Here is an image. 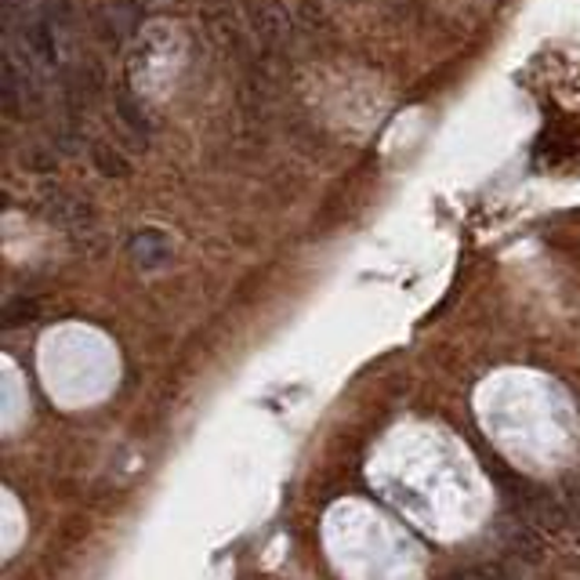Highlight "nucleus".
<instances>
[{
	"label": "nucleus",
	"mask_w": 580,
	"mask_h": 580,
	"mask_svg": "<svg viewBox=\"0 0 580 580\" xmlns=\"http://www.w3.org/2000/svg\"><path fill=\"white\" fill-rule=\"evenodd\" d=\"M22 44L33 59H41L44 65H51L59 59V44H55V19L51 15H33L30 22L22 25Z\"/></svg>",
	"instance_id": "nucleus-4"
},
{
	"label": "nucleus",
	"mask_w": 580,
	"mask_h": 580,
	"mask_svg": "<svg viewBox=\"0 0 580 580\" xmlns=\"http://www.w3.org/2000/svg\"><path fill=\"white\" fill-rule=\"evenodd\" d=\"M41 210H44V218L51 221V226L70 229V232L91 229V221H95L91 204H84L81 196H73L65 189H44L41 193Z\"/></svg>",
	"instance_id": "nucleus-1"
},
{
	"label": "nucleus",
	"mask_w": 580,
	"mask_h": 580,
	"mask_svg": "<svg viewBox=\"0 0 580 580\" xmlns=\"http://www.w3.org/2000/svg\"><path fill=\"white\" fill-rule=\"evenodd\" d=\"M37 315H41V301L37 298H11L4 305V327L8 331H15V327L33 323Z\"/></svg>",
	"instance_id": "nucleus-6"
},
{
	"label": "nucleus",
	"mask_w": 580,
	"mask_h": 580,
	"mask_svg": "<svg viewBox=\"0 0 580 580\" xmlns=\"http://www.w3.org/2000/svg\"><path fill=\"white\" fill-rule=\"evenodd\" d=\"M91 164H95V170L102 178H127L131 175V164L124 160V153L116 149V145L110 142H95L91 145Z\"/></svg>",
	"instance_id": "nucleus-5"
},
{
	"label": "nucleus",
	"mask_w": 580,
	"mask_h": 580,
	"mask_svg": "<svg viewBox=\"0 0 580 580\" xmlns=\"http://www.w3.org/2000/svg\"><path fill=\"white\" fill-rule=\"evenodd\" d=\"M22 91H25V87H19L15 62H4V110H8V113H15V110H19Z\"/></svg>",
	"instance_id": "nucleus-8"
},
{
	"label": "nucleus",
	"mask_w": 580,
	"mask_h": 580,
	"mask_svg": "<svg viewBox=\"0 0 580 580\" xmlns=\"http://www.w3.org/2000/svg\"><path fill=\"white\" fill-rule=\"evenodd\" d=\"M170 250H175V247H170V236H167L164 229H156V226L138 229V232L127 240V258L135 261L138 269H145V272L167 266V261H170Z\"/></svg>",
	"instance_id": "nucleus-3"
},
{
	"label": "nucleus",
	"mask_w": 580,
	"mask_h": 580,
	"mask_svg": "<svg viewBox=\"0 0 580 580\" xmlns=\"http://www.w3.org/2000/svg\"><path fill=\"white\" fill-rule=\"evenodd\" d=\"M116 113H121V121L135 131L138 138L145 135V113H142V105L131 99V91H121V95H116Z\"/></svg>",
	"instance_id": "nucleus-7"
},
{
	"label": "nucleus",
	"mask_w": 580,
	"mask_h": 580,
	"mask_svg": "<svg viewBox=\"0 0 580 580\" xmlns=\"http://www.w3.org/2000/svg\"><path fill=\"white\" fill-rule=\"evenodd\" d=\"M95 25L105 41H113V44L127 41V37H135L142 25V0H105L95 15Z\"/></svg>",
	"instance_id": "nucleus-2"
}]
</instances>
